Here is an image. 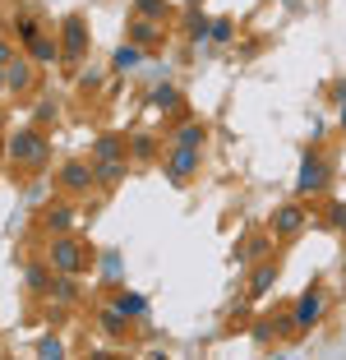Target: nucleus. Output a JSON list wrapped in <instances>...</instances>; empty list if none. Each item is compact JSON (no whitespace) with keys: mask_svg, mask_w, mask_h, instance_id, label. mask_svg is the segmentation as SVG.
<instances>
[{"mask_svg":"<svg viewBox=\"0 0 346 360\" xmlns=\"http://www.w3.org/2000/svg\"><path fill=\"white\" fill-rule=\"evenodd\" d=\"M93 264V250H88L84 240H74V236H60V240H51V273H84V268Z\"/></svg>","mask_w":346,"mask_h":360,"instance_id":"1","label":"nucleus"},{"mask_svg":"<svg viewBox=\"0 0 346 360\" xmlns=\"http://www.w3.org/2000/svg\"><path fill=\"white\" fill-rule=\"evenodd\" d=\"M46 153H51V143H46L42 129H14V139H10V158L14 162H23V167H42Z\"/></svg>","mask_w":346,"mask_h":360,"instance_id":"2","label":"nucleus"},{"mask_svg":"<svg viewBox=\"0 0 346 360\" xmlns=\"http://www.w3.org/2000/svg\"><path fill=\"white\" fill-rule=\"evenodd\" d=\"M84 51H88V23L84 14H70L60 23V60H79Z\"/></svg>","mask_w":346,"mask_h":360,"instance_id":"3","label":"nucleus"},{"mask_svg":"<svg viewBox=\"0 0 346 360\" xmlns=\"http://www.w3.org/2000/svg\"><path fill=\"white\" fill-rule=\"evenodd\" d=\"M295 190L300 194H323L328 190V162L319 158V153H305L300 176H295Z\"/></svg>","mask_w":346,"mask_h":360,"instance_id":"4","label":"nucleus"},{"mask_svg":"<svg viewBox=\"0 0 346 360\" xmlns=\"http://www.w3.org/2000/svg\"><path fill=\"white\" fill-rule=\"evenodd\" d=\"M93 185H97L93 162H65V167H60V190L84 194V190H93Z\"/></svg>","mask_w":346,"mask_h":360,"instance_id":"5","label":"nucleus"},{"mask_svg":"<svg viewBox=\"0 0 346 360\" xmlns=\"http://www.w3.org/2000/svg\"><path fill=\"white\" fill-rule=\"evenodd\" d=\"M199 171V148H189V143H176V148L167 153V176L171 180H189Z\"/></svg>","mask_w":346,"mask_h":360,"instance_id":"6","label":"nucleus"},{"mask_svg":"<svg viewBox=\"0 0 346 360\" xmlns=\"http://www.w3.org/2000/svg\"><path fill=\"white\" fill-rule=\"evenodd\" d=\"M319 319H323V291H314V286H309V291H305V296L295 300L291 323H295V328H314Z\"/></svg>","mask_w":346,"mask_h":360,"instance_id":"7","label":"nucleus"},{"mask_svg":"<svg viewBox=\"0 0 346 360\" xmlns=\"http://www.w3.org/2000/svg\"><path fill=\"white\" fill-rule=\"evenodd\" d=\"M305 222H309V217H305L300 203H282V208L273 212V231H277V236H300Z\"/></svg>","mask_w":346,"mask_h":360,"instance_id":"8","label":"nucleus"},{"mask_svg":"<svg viewBox=\"0 0 346 360\" xmlns=\"http://www.w3.org/2000/svg\"><path fill=\"white\" fill-rule=\"evenodd\" d=\"M129 37H134V46H143V51H158L162 46V19H143V14H139Z\"/></svg>","mask_w":346,"mask_h":360,"instance_id":"9","label":"nucleus"},{"mask_svg":"<svg viewBox=\"0 0 346 360\" xmlns=\"http://www.w3.org/2000/svg\"><path fill=\"white\" fill-rule=\"evenodd\" d=\"M28 60H37V65H56L60 60V42H51V37H28Z\"/></svg>","mask_w":346,"mask_h":360,"instance_id":"10","label":"nucleus"},{"mask_svg":"<svg viewBox=\"0 0 346 360\" xmlns=\"http://www.w3.org/2000/svg\"><path fill=\"white\" fill-rule=\"evenodd\" d=\"M111 305L120 309L125 319H143V314H148V300L139 296V291H115V296H111Z\"/></svg>","mask_w":346,"mask_h":360,"instance_id":"11","label":"nucleus"},{"mask_svg":"<svg viewBox=\"0 0 346 360\" xmlns=\"http://www.w3.org/2000/svg\"><path fill=\"white\" fill-rule=\"evenodd\" d=\"M273 282H277V264H259V268H254V277H250V300H263Z\"/></svg>","mask_w":346,"mask_h":360,"instance_id":"12","label":"nucleus"},{"mask_svg":"<svg viewBox=\"0 0 346 360\" xmlns=\"http://www.w3.org/2000/svg\"><path fill=\"white\" fill-rule=\"evenodd\" d=\"M5 75H10L14 93H28V88H32V60H10V65H5Z\"/></svg>","mask_w":346,"mask_h":360,"instance_id":"13","label":"nucleus"},{"mask_svg":"<svg viewBox=\"0 0 346 360\" xmlns=\"http://www.w3.org/2000/svg\"><path fill=\"white\" fill-rule=\"evenodd\" d=\"M106 158H125V139L120 134H102L93 143V162H106Z\"/></svg>","mask_w":346,"mask_h":360,"instance_id":"14","label":"nucleus"},{"mask_svg":"<svg viewBox=\"0 0 346 360\" xmlns=\"http://www.w3.org/2000/svg\"><path fill=\"white\" fill-rule=\"evenodd\" d=\"M97 171V185H115V180L125 176V158H106V162H93Z\"/></svg>","mask_w":346,"mask_h":360,"instance_id":"15","label":"nucleus"},{"mask_svg":"<svg viewBox=\"0 0 346 360\" xmlns=\"http://www.w3.org/2000/svg\"><path fill=\"white\" fill-rule=\"evenodd\" d=\"M139 60H143V46H120V51L111 56V70H115V75H125V70H134Z\"/></svg>","mask_w":346,"mask_h":360,"instance_id":"16","label":"nucleus"},{"mask_svg":"<svg viewBox=\"0 0 346 360\" xmlns=\"http://www.w3.org/2000/svg\"><path fill=\"white\" fill-rule=\"evenodd\" d=\"M153 106H162V111H180V93L167 84V79H162V84L153 88Z\"/></svg>","mask_w":346,"mask_h":360,"instance_id":"17","label":"nucleus"},{"mask_svg":"<svg viewBox=\"0 0 346 360\" xmlns=\"http://www.w3.org/2000/svg\"><path fill=\"white\" fill-rule=\"evenodd\" d=\"M176 143H189V148H203V125H199V120H185V125L176 129Z\"/></svg>","mask_w":346,"mask_h":360,"instance_id":"18","label":"nucleus"},{"mask_svg":"<svg viewBox=\"0 0 346 360\" xmlns=\"http://www.w3.org/2000/svg\"><path fill=\"white\" fill-rule=\"evenodd\" d=\"M46 226H56V231H70V226H74V212L56 203V208H46Z\"/></svg>","mask_w":346,"mask_h":360,"instance_id":"19","label":"nucleus"},{"mask_svg":"<svg viewBox=\"0 0 346 360\" xmlns=\"http://www.w3.org/2000/svg\"><path fill=\"white\" fill-rule=\"evenodd\" d=\"M129 148H134V158H139V162H148V158H158V139H153V134H139Z\"/></svg>","mask_w":346,"mask_h":360,"instance_id":"20","label":"nucleus"},{"mask_svg":"<svg viewBox=\"0 0 346 360\" xmlns=\"http://www.w3.org/2000/svg\"><path fill=\"white\" fill-rule=\"evenodd\" d=\"M102 328L106 333H111V338H125V314H120V309H106V314H102Z\"/></svg>","mask_w":346,"mask_h":360,"instance_id":"21","label":"nucleus"},{"mask_svg":"<svg viewBox=\"0 0 346 360\" xmlns=\"http://www.w3.org/2000/svg\"><path fill=\"white\" fill-rule=\"evenodd\" d=\"M28 286L32 291H51V273L42 264H28Z\"/></svg>","mask_w":346,"mask_h":360,"instance_id":"22","label":"nucleus"},{"mask_svg":"<svg viewBox=\"0 0 346 360\" xmlns=\"http://www.w3.org/2000/svg\"><path fill=\"white\" fill-rule=\"evenodd\" d=\"M97 264H102V277H106V282H120V255H115V250H106Z\"/></svg>","mask_w":346,"mask_h":360,"instance_id":"23","label":"nucleus"},{"mask_svg":"<svg viewBox=\"0 0 346 360\" xmlns=\"http://www.w3.org/2000/svg\"><path fill=\"white\" fill-rule=\"evenodd\" d=\"M139 14L143 19H167V0H139Z\"/></svg>","mask_w":346,"mask_h":360,"instance_id":"24","label":"nucleus"},{"mask_svg":"<svg viewBox=\"0 0 346 360\" xmlns=\"http://www.w3.org/2000/svg\"><path fill=\"white\" fill-rule=\"evenodd\" d=\"M212 42H231V23H226V19L212 23Z\"/></svg>","mask_w":346,"mask_h":360,"instance_id":"25","label":"nucleus"},{"mask_svg":"<svg viewBox=\"0 0 346 360\" xmlns=\"http://www.w3.org/2000/svg\"><path fill=\"white\" fill-rule=\"evenodd\" d=\"M328 217H333L337 231H346V203H333V212H328Z\"/></svg>","mask_w":346,"mask_h":360,"instance_id":"26","label":"nucleus"},{"mask_svg":"<svg viewBox=\"0 0 346 360\" xmlns=\"http://www.w3.org/2000/svg\"><path fill=\"white\" fill-rule=\"evenodd\" d=\"M51 116H56V102H37V125H46Z\"/></svg>","mask_w":346,"mask_h":360,"instance_id":"27","label":"nucleus"},{"mask_svg":"<svg viewBox=\"0 0 346 360\" xmlns=\"http://www.w3.org/2000/svg\"><path fill=\"white\" fill-rule=\"evenodd\" d=\"M10 60H14V46H10V42H0V65H10Z\"/></svg>","mask_w":346,"mask_h":360,"instance_id":"28","label":"nucleus"},{"mask_svg":"<svg viewBox=\"0 0 346 360\" xmlns=\"http://www.w3.org/2000/svg\"><path fill=\"white\" fill-rule=\"evenodd\" d=\"M5 88H10V75H5V65H0V93H5Z\"/></svg>","mask_w":346,"mask_h":360,"instance_id":"29","label":"nucleus"},{"mask_svg":"<svg viewBox=\"0 0 346 360\" xmlns=\"http://www.w3.org/2000/svg\"><path fill=\"white\" fill-rule=\"evenodd\" d=\"M333 93H337V102H346V84H337V88H333Z\"/></svg>","mask_w":346,"mask_h":360,"instance_id":"30","label":"nucleus"},{"mask_svg":"<svg viewBox=\"0 0 346 360\" xmlns=\"http://www.w3.org/2000/svg\"><path fill=\"white\" fill-rule=\"evenodd\" d=\"M342 125H346V102H342Z\"/></svg>","mask_w":346,"mask_h":360,"instance_id":"31","label":"nucleus"}]
</instances>
